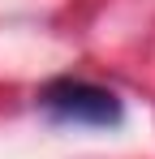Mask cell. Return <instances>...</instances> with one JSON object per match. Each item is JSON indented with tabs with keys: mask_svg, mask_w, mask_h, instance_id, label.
Segmentation results:
<instances>
[{
	"mask_svg": "<svg viewBox=\"0 0 155 159\" xmlns=\"http://www.w3.org/2000/svg\"><path fill=\"white\" fill-rule=\"evenodd\" d=\"M39 107L56 120H69V125H116L121 120V99L112 90L91 86V82H73V78L48 82L39 90Z\"/></svg>",
	"mask_w": 155,
	"mask_h": 159,
	"instance_id": "1",
	"label": "cell"
}]
</instances>
